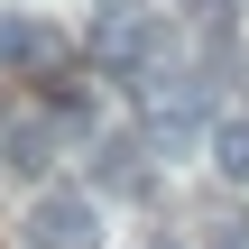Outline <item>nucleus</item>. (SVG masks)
Segmentation results:
<instances>
[{"instance_id": "obj_2", "label": "nucleus", "mask_w": 249, "mask_h": 249, "mask_svg": "<svg viewBox=\"0 0 249 249\" xmlns=\"http://www.w3.org/2000/svg\"><path fill=\"white\" fill-rule=\"evenodd\" d=\"M0 157H9L18 176H37V166L55 157V111H28V120H9V139H0Z\"/></svg>"}, {"instance_id": "obj_1", "label": "nucleus", "mask_w": 249, "mask_h": 249, "mask_svg": "<svg viewBox=\"0 0 249 249\" xmlns=\"http://www.w3.org/2000/svg\"><path fill=\"white\" fill-rule=\"evenodd\" d=\"M28 249H102L92 194H37L28 203Z\"/></svg>"}, {"instance_id": "obj_4", "label": "nucleus", "mask_w": 249, "mask_h": 249, "mask_svg": "<svg viewBox=\"0 0 249 249\" xmlns=\"http://www.w3.org/2000/svg\"><path fill=\"white\" fill-rule=\"evenodd\" d=\"M46 55H55V37L37 18H0V65H46Z\"/></svg>"}, {"instance_id": "obj_3", "label": "nucleus", "mask_w": 249, "mask_h": 249, "mask_svg": "<svg viewBox=\"0 0 249 249\" xmlns=\"http://www.w3.org/2000/svg\"><path fill=\"white\" fill-rule=\"evenodd\" d=\"M213 176L249 185V120H240V111H231V120H213Z\"/></svg>"}]
</instances>
